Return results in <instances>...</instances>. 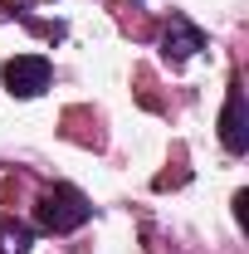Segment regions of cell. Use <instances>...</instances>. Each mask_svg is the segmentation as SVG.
Masks as SVG:
<instances>
[{
	"mask_svg": "<svg viewBox=\"0 0 249 254\" xmlns=\"http://www.w3.org/2000/svg\"><path fill=\"white\" fill-rule=\"evenodd\" d=\"M88 220V200L78 195V190H49L44 200H39V225L44 230H54V235H68V230H78V225Z\"/></svg>",
	"mask_w": 249,
	"mask_h": 254,
	"instance_id": "cell-1",
	"label": "cell"
},
{
	"mask_svg": "<svg viewBox=\"0 0 249 254\" xmlns=\"http://www.w3.org/2000/svg\"><path fill=\"white\" fill-rule=\"evenodd\" d=\"M49 78H54V68H49L44 54H15V59L5 64V83H10V93H20V98L44 93Z\"/></svg>",
	"mask_w": 249,
	"mask_h": 254,
	"instance_id": "cell-2",
	"label": "cell"
},
{
	"mask_svg": "<svg viewBox=\"0 0 249 254\" xmlns=\"http://www.w3.org/2000/svg\"><path fill=\"white\" fill-rule=\"evenodd\" d=\"M220 142L240 157L249 147V132H245V93L240 88H230V98H225V113H220Z\"/></svg>",
	"mask_w": 249,
	"mask_h": 254,
	"instance_id": "cell-3",
	"label": "cell"
},
{
	"mask_svg": "<svg viewBox=\"0 0 249 254\" xmlns=\"http://www.w3.org/2000/svg\"><path fill=\"white\" fill-rule=\"evenodd\" d=\"M200 44H205V39H200V30L190 25L186 15H176V20H171V30H166V59L181 64V59H190Z\"/></svg>",
	"mask_w": 249,
	"mask_h": 254,
	"instance_id": "cell-4",
	"label": "cell"
},
{
	"mask_svg": "<svg viewBox=\"0 0 249 254\" xmlns=\"http://www.w3.org/2000/svg\"><path fill=\"white\" fill-rule=\"evenodd\" d=\"M5 250H30V230H25V225H5Z\"/></svg>",
	"mask_w": 249,
	"mask_h": 254,
	"instance_id": "cell-5",
	"label": "cell"
},
{
	"mask_svg": "<svg viewBox=\"0 0 249 254\" xmlns=\"http://www.w3.org/2000/svg\"><path fill=\"white\" fill-rule=\"evenodd\" d=\"M0 5H5V10H10V15H15V5H30V0H0Z\"/></svg>",
	"mask_w": 249,
	"mask_h": 254,
	"instance_id": "cell-6",
	"label": "cell"
}]
</instances>
